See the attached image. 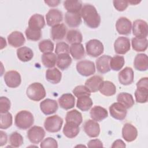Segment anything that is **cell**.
Returning <instances> with one entry per match:
<instances>
[{
  "label": "cell",
  "instance_id": "obj_1",
  "mask_svg": "<svg viewBox=\"0 0 148 148\" xmlns=\"http://www.w3.org/2000/svg\"><path fill=\"white\" fill-rule=\"evenodd\" d=\"M81 17L85 24L91 28H97L101 23V17L96 8L91 4L84 5L80 10Z\"/></svg>",
  "mask_w": 148,
  "mask_h": 148
},
{
  "label": "cell",
  "instance_id": "obj_2",
  "mask_svg": "<svg viewBox=\"0 0 148 148\" xmlns=\"http://www.w3.org/2000/svg\"><path fill=\"white\" fill-rule=\"evenodd\" d=\"M34 118L33 114L27 110H21L15 116V125L21 130L29 128L34 124Z\"/></svg>",
  "mask_w": 148,
  "mask_h": 148
},
{
  "label": "cell",
  "instance_id": "obj_3",
  "mask_svg": "<svg viewBox=\"0 0 148 148\" xmlns=\"http://www.w3.org/2000/svg\"><path fill=\"white\" fill-rule=\"evenodd\" d=\"M136 90L135 92L136 101L138 103H146L148 99V78H141L136 83Z\"/></svg>",
  "mask_w": 148,
  "mask_h": 148
},
{
  "label": "cell",
  "instance_id": "obj_4",
  "mask_svg": "<svg viewBox=\"0 0 148 148\" xmlns=\"http://www.w3.org/2000/svg\"><path fill=\"white\" fill-rule=\"evenodd\" d=\"M27 97L34 101H39L46 97V91L43 86L40 83H33L27 88Z\"/></svg>",
  "mask_w": 148,
  "mask_h": 148
},
{
  "label": "cell",
  "instance_id": "obj_5",
  "mask_svg": "<svg viewBox=\"0 0 148 148\" xmlns=\"http://www.w3.org/2000/svg\"><path fill=\"white\" fill-rule=\"evenodd\" d=\"M86 50L87 54L90 57H97L103 52V45L98 39H91L86 43Z\"/></svg>",
  "mask_w": 148,
  "mask_h": 148
},
{
  "label": "cell",
  "instance_id": "obj_6",
  "mask_svg": "<svg viewBox=\"0 0 148 148\" xmlns=\"http://www.w3.org/2000/svg\"><path fill=\"white\" fill-rule=\"evenodd\" d=\"M62 124V119L58 115H54L45 119L44 127L46 131L49 132H57L61 129Z\"/></svg>",
  "mask_w": 148,
  "mask_h": 148
},
{
  "label": "cell",
  "instance_id": "obj_7",
  "mask_svg": "<svg viewBox=\"0 0 148 148\" xmlns=\"http://www.w3.org/2000/svg\"><path fill=\"white\" fill-rule=\"evenodd\" d=\"M76 70L82 76H89L95 72V64L91 61L82 60L76 64Z\"/></svg>",
  "mask_w": 148,
  "mask_h": 148
},
{
  "label": "cell",
  "instance_id": "obj_8",
  "mask_svg": "<svg viewBox=\"0 0 148 148\" xmlns=\"http://www.w3.org/2000/svg\"><path fill=\"white\" fill-rule=\"evenodd\" d=\"M133 35L137 38H146L148 33V27L147 23L143 20H136L132 25Z\"/></svg>",
  "mask_w": 148,
  "mask_h": 148
},
{
  "label": "cell",
  "instance_id": "obj_9",
  "mask_svg": "<svg viewBox=\"0 0 148 148\" xmlns=\"http://www.w3.org/2000/svg\"><path fill=\"white\" fill-rule=\"evenodd\" d=\"M45 136V131L39 126H33L27 132V136L32 143H40Z\"/></svg>",
  "mask_w": 148,
  "mask_h": 148
},
{
  "label": "cell",
  "instance_id": "obj_10",
  "mask_svg": "<svg viewBox=\"0 0 148 148\" xmlns=\"http://www.w3.org/2000/svg\"><path fill=\"white\" fill-rule=\"evenodd\" d=\"M4 81L8 87L10 88H16L21 84V76L16 71H9L5 74Z\"/></svg>",
  "mask_w": 148,
  "mask_h": 148
},
{
  "label": "cell",
  "instance_id": "obj_11",
  "mask_svg": "<svg viewBox=\"0 0 148 148\" xmlns=\"http://www.w3.org/2000/svg\"><path fill=\"white\" fill-rule=\"evenodd\" d=\"M110 116L118 120H123L127 116V109L120 103L115 102L109 107Z\"/></svg>",
  "mask_w": 148,
  "mask_h": 148
},
{
  "label": "cell",
  "instance_id": "obj_12",
  "mask_svg": "<svg viewBox=\"0 0 148 148\" xmlns=\"http://www.w3.org/2000/svg\"><path fill=\"white\" fill-rule=\"evenodd\" d=\"M130 40L124 36L119 37L114 42V49L119 54H124L130 50Z\"/></svg>",
  "mask_w": 148,
  "mask_h": 148
},
{
  "label": "cell",
  "instance_id": "obj_13",
  "mask_svg": "<svg viewBox=\"0 0 148 148\" xmlns=\"http://www.w3.org/2000/svg\"><path fill=\"white\" fill-rule=\"evenodd\" d=\"M116 28L119 34L128 35L131 34L132 28L131 22L127 18L121 17L117 20Z\"/></svg>",
  "mask_w": 148,
  "mask_h": 148
},
{
  "label": "cell",
  "instance_id": "obj_14",
  "mask_svg": "<svg viewBox=\"0 0 148 148\" xmlns=\"http://www.w3.org/2000/svg\"><path fill=\"white\" fill-rule=\"evenodd\" d=\"M62 12L57 9L49 10L46 15V23L50 27H53L60 24L62 21Z\"/></svg>",
  "mask_w": 148,
  "mask_h": 148
},
{
  "label": "cell",
  "instance_id": "obj_15",
  "mask_svg": "<svg viewBox=\"0 0 148 148\" xmlns=\"http://www.w3.org/2000/svg\"><path fill=\"white\" fill-rule=\"evenodd\" d=\"M85 133L90 138H96L100 133V127L99 124L94 120H87L83 126Z\"/></svg>",
  "mask_w": 148,
  "mask_h": 148
},
{
  "label": "cell",
  "instance_id": "obj_16",
  "mask_svg": "<svg viewBox=\"0 0 148 148\" xmlns=\"http://www.w3.org/2000/svg\"><path fill=\"white\" fill-rule=\"evenodd\" d=\"M134 74L133 69L130 67H125L118 75L119 82L124 86L130 85L134 82Z\"/></svg>",
  "mask_w": 148,
  "mask_h": 148
},
{
  "label": "cell",
  "instance_id": "obj_17",
  "mask_svg": "<svg viewBox=\"0 0 148 148\" xmlns=\"http://www.w3.org/2000/svg\"><path fill=\"white\" fill-rule=\"evenodd\" d=\"M138 136L137 129L130 123H125L122 129V136L124 139L131 142L135 140Z\"/></svg>",
  "mask_w": 148,
  "mask_h": 148
},
{
  "label": "cell",
  "instance_id": "obj_18",
  "mask_svg": "<svg viewBox=\"0 0 148 148\" xmlns=\"http://www.w3.org/2000/svg\"><path fill=\"white\" fill-rule=\"evenodd\" d=\"M41 111L46 115L54 113L58 109V104L56 100L46 99L40 103Z\"/></svg>",
  "mask_w": 148,
  "mask_h": 148
},
{
  "label": "cell",
  "instance_id": "obj_19",
  "mask_svg": "<svg viewBox=\"0 0 148 148\" xmlns=\"http://www.w3.org/2000/svg\"><path fill=\"white\" fill-rule=\"evenodd\" d=\"M8 43L12 47H18L23 46L25 39L23 34L19 31H13L8 36Z\"/></svg>",
  "mask_w": 148,
  "mask_h": 148
},
{
  "label": "cell",
  "instance_id": "obj_20",
  "mask_svg": "<svg viewBox=\"0 0 148 148\" xmlns=\"http://www.w3.org/2000/svg\"><path fill=\"white\" fill-rule=\"evenodd\" d=\"M111 58L108 55H103L97 58L96 60V66L99 73L104 74L110 71L109 63Z\"/></svg>",
  "mask_w": 148,
  "mask_h": 148
},
{
  "label": "cell",
  "instance_id": "obj_21",
  "mask_svg": "<svg viewBox=\"0 0 148 148\" xmlns=\"http://www.w3.org/2000/svg\"><path fill=\"white\" fill-rule=\"evenodd\" d=\"M58 103L61 108L65 110H68L74 107L75 98L71 93L64 94L58 98Z\"/></svg>",
  "mask_w": 148,
  "mask_h": 148
},
{
  "label": "cell",
  "instance_id": "obj_22",
  "mask_svg": "<svg viewBox=\"0 0 148 148\" xmlns=\"http://www.w3.org/2000/svg\"><path fill=\"white\" fill-rule=\"evenodd\" d=\"M65 21L70 27H77L82 23V17L80 12H68L65 15Z\"/></svg>",
  "mask_w": 148,
  "mask_h": 148
},
{
  "label": "cell",
  "instance_id": "obj_23",
  "mask_svg": "<svg viewBox=\"0 0 148 148\" xmlns=\"http://www.w3.org/2000/svg\"><path fill=\"white\" fill-rule=\"evenodd\" d=\"M45 25L44 17L39 14L32 15L28 21V27L32 29L40 30Z\"/></svg>",
  "mask_w": 148,
  "mask_h": 148
},
{
  "label": "cell",
  "instance_id": "obj_24",
  "mask_svg": "<svg viewBox=\"0 0 148 148\" xmlns=\"http://www.w3.org/2000/svg\"><path fill=\"white\" fill-rule=\"evenodd\" d=\"M90 114L93 120L101 121L108 117V113L104 108L100 106H95L91 109Z\"/></svg>",
  "mask_w": 148,
  "mask_h": 148
},
{
  "label": "cell",
  "instance_id": "obj_25",
  "mask_svg": "<svg viewBox=\"0 0 148 148\" xmlns=\"http://www.w3.org/2000/svg\"><path fill=\"white\" fill-rule=\"evenodd\" d=\"M103 81V78L101 76L95 75L90 77L86 81L85 86L91 92H95L99 90Z\"/></svg>",
  "mask_w": 148,
  "mask_h": 148
},
{
  "label": "cell",
  "instance_id": "obj_26",
  "mask_svg": "<svg viewBox=\"0 0 148 148\" xmlns=\"http://www.w3.org/2000/svg\"><path fill=\"white\" fill-rule=\"evenodd\" d=\"M135 69L139 71H145L148 68V58L146 54L140 53L136 56L134 61Z\"/></svg>",
  "mask_w": 148,
  "mask_h": 148
},
{
  "label": "cell",
  "instance_id": "obj_27",
  "mask_svg": "<svg viewBox=\"0 0 148 148\" xmlns=\"http://www.w3.org/2000/svg\"><path fill=\"white\" fill-rule=\"evenodd\" d=\"M66 33V28L64 24H58L52 27L51 37L53 40H60L64 38Z\"/></svg>",
  "mask_w": 148,
  "mask_h": 148
},
{
  "label": "cell",
  "instance_id": "obj_28",
  "mask_svg": "<svg viewBox=\"0 0 148 148\" xmlns=\"http://www.w3.org/2000/svg\"><path fill=\"white\" fill-rule=\"evenodd\" d=\"M64 135L68 138L76 137L80 132L79 125L71 122H66L62 130Z\"/></svg>",
  "mask_w": 148,
  "mask_h": 148
},
{
  "label": "cell",
  "instance_id": "obj_29",
  "mask_svg": "<svg viewBox=\"0 0 148 148\" xmlns=\"http://www.w3.org/2000/svg\"><path fill=\"white\" fill-rule=\"evenodd\" d=\"M61 72L56 68H49L46 72V80L52 84L58 83L61 81Z\"/></svg>",
  "mask_w": 148,
  "mask_h": 148
},
{
  "label": "cell",
  "instance_id": "obj_30",
  "mask_svg": "<svg viewBox=\"0 0 148 148\" xmlns=\"http://www.w3.org/2000/svg\"><path fill=\"white\" fill-rule=\"evenodd\" d=\"M99 91L101 94L105 96H112L116 92V86L111 82L106 80L103 81L101 83Z\"/></svg>",
  "mask_w": 148,
  "mask_h": 148
},
{
  "label": "cell",
  "instance_id": "obj_31",
  "mask_svg": "<svg viewBox=\"0 0 148 148\" xmlns=\"http://www.w3.org/2000/svg\"><path fill=\"white\" fill-rule=\"evenodd\" d=\"M72 63V58L69 54L62 53L57 57V66L61 70L66 69Z\"/></svg>",
  "mask_w": 148,
  "mask_h": 148
},
{
  "label": "cell",
  "instance_id": "obj_32",
  "mask_svg": "<svg viewBox=\"0 0 148 148\" xmlns=\"http://www.w3.org/2000/svg\"><path fill=\"white\" fill-rule=\"evenodd\" d=\"M69 52L75 60H80L85 55L84 49L82 43L72 44L69 47Z\"/></svg>",
  "mask_w": 148,
  "mask_h": 148
},
{
  "label": "cell",
  "instance_id": "obj_33",
  "mask_svg": "<svg viewBox=\"0 0 148 148\" xmlns=\"http://www.w3.org/2000/svg\"><path fill=\"white\" fill-rule=\"evenodd\" d=\"M117 101L126 109H129L134 105V99L132 95L127 92H120L119 94L117 97Z\"/></svg>",
  "mask_w": 148,
  "mask_h": 148
},
{
  "label": "cell",
  "instance_id": "obj_34",
  "mask_svg": "<svg viewBox=\"0 0 148 148\" xmlns=\"http://www.w3.org/2000/svg\"><path fill=\"white\" fill-rule=\"evenodd\" d=\"M17 56L21 61L27 62L33 58L34 53L30 48L23 46L17 50Z\"/></svg>",
  "mask_w": 148,
  "mask_h": 148
},
{
  "label": "cell",
  "instance_id": "obj_35",
  "mask_svg": "<svg viewBox=\"0 0 148 148\" xmlns=\"http://www.w3.org/2000/svg\"><path fill=\"white\" fill-rule=\"evenodd\" d=\"M132 49L138 52L144 51L147 48L148 42L146 38H140L135 37L131 40Z\"/></svg>",
  "mask_w": 148,
  "mask_h": 148
},
{
  "label": "cell",
  "instance_id": "obj_36",
  "mask_svg": "<svg viewBox=\"0 0 148 148\" xmlns=\"http://www.w3.org/2000/svg\"><path fill=\"white\" fill-rule=\"evenodd\" d=\"M66 122H71L77 124L78 125H80L83 121L82 115L80 112L76 109H73L67 112L65 117Z\"/></svg>",
  "mask_w": 148,
  "mask_h": 148
},
{
  "label": "cell",
  "instance_id": "obj_37",
  "mask_svg": "<svg viewBox=\"0 0 148 148\" xmlns=\"http://www.w3.org/2000/svg\"><path fill=\"white\" fill-rule=\"evenodd\" d=\"M43 65L48 68L54 67L57 62V56L56 54L51 53H43L41 57Z\"/></svg>",
  "mask_w": 148,
  "mask_h": 148
},
{
  "label": "cell",
  "instance_id": "obj_38",
  "mask_svg": "<svg viewBox=\"0 0 148 148\" xmlns=\"http://www.w3.org/2000/svg\"><path fill=\"white\" fill-rule=\"evenodd\" d=\"M93 102L88 96H83L77 98L76 106L82 111H87L92 106Z\"/></svg>",
  "mask_w": 148,
  "mask_h": 148
},
{
  "label": "cell",
  "instance_id": "obj_39",
  "mask_svg": "<svg viewBox=\"0 0 148 148\" xmlns=\"http://www.w3.org/2000/svg\"><path fill=\"white\" fill-rule=\"evenodd\" d=\"M66 39L67 42L71 45L81 43L83 40V36L80 31L76 29H71L67 32Z\"/></svg>",
  "mask_w": 148,
  "mask_h": 148
},
{
  "label": "cell",
  "instance_id": "obj_40",
  "mask_svg": "<svg viewBox=\"0 0 148 148\" xmlns=\"http://www.w3.org/2000/svg\"><path fill=\"white\" fill-rule=\"evenodd\" d=\"M64 6L68 12H80L82 2L80 1L66 0L64 2Z\"/></svg>",
  "mask_w": 148,
  "mask_h": 148
},
{
  "label": "cell",
  "instance_id": "obj_41",
  "mask_svg": "<svg viewBox=\"0 0 148 148\" xmlns=\"http://www.w3.org/2000/svg\"><path fill=\"white\" fill-rule=\"evenodd\" d=\"M125 63L124 58L121 56H114V57L111 58L110 61L109 65L110 69H112L114 71H120L123 66H124Z\"/></svg>",
  "mask_w": 148,
  "mask_h": 148
},
{
  "label": "cell",
  "instance_id": "obj_42",
  "mask_svg": "<svg viewBox=\"0 0 148 148\" xmlns=\"http://www.w3.org/2000/svg\"><path fill=\"white\" fill-rule=\"evenodd\" d=\"M13 122L12 115L9 112L1 113L0 128L1 129H7L9 128Z\"/></svg>",
  "mask_w": 148,
  "mask_h": 148
},
{
  "label": "cell",
  "instance_id": "obj_43",
  "mask_svg": "<svg viewBox=\"0 0 148 148\" xmlns=\"http://www.w3.org/2000/svg\"><path fill=\"white\" fill-rule=\"evenodd\" d=\"M9 143L12 147H20L23 143V138L17 132H12L9 136Z\"/></svg>",
  "mask_w": 148,
  "mask_h": 148
},
{
  "label": "cell",
  "instance_id": "obj_44",
  "mask_svg": "<svg viewBox=\"0 0 148 148\" xmlns=\"http://www.w3.org/2000/svg\"><path fill=\"white\" fill-rule=\"evenodd\" d=\"M38 46L40 51L43 53H51L54 50V44L49 39H45L40 41Z\"/></svg>",
  "mask_w": 148,
  "mask_h": 148
},
{
  "label": "cell",
  "instance_id": "obj_45",
  "mask_svg": "<svg viewBox=\"0 0 148 148\" xmlns=\"http://www.w3.org/2000/svg\"><path fill=\"white\" fill-rule=\"evenodd\" d=\"M26 37L28 40L32 41L39 40L42 37V32L40 30H35L27 28L25 31Z\"/></svg>",
  "mask_w": 148,
  "mask_h": 148
},
{
  "label": "cell",
  "instance_id": "obj_46",
  "mask_svg": "<svg viewBox=\"0 0 148 148\" xmlns=\"http://www.w3.org/2000/svg\"><path fill=\"white\" fill-rule=\"evenodd\" d=\"M73 94L77 98L83 97V96H88L91 95V92L85 86H77L73 90Z\"/></svg>",
  "mask_w": 148,
  "mask_h": 148
},
{
  "label": "cell",
  "instance_id": "obj_47",
  "mask_svg": "<svg viewBox=\"0 0 148 148\" xmlns=\"http://www.w3.org/2000/svg\"><path fill=\"white\" fill-rule=\"evenodd\" d=\"M69 53V45L64 42H59L56 44L55 53L57 56L62 53Z\"/></svg>",
  "mask_w": 148,
  "mask_h": 148
},
{
  "label": "cell",
  "instance_id": "obj_48",
  "mask_svg": "<svg viewBox=\"0 0 148 148\" xmlns=\"http://www.w3.org/2000/svg\"><path fill=\"white\" fill-rule=\"evenodd\" d=\"M10 101L6 97L0 98V113H5L8 112L10 109Z\"/></svg>",
  "mask_w": 148,
  "mask_h": 148
},
{
  "label": "cell",
  "instance_id": "obj_49",
  "mask_svg": "<svg viewBox=\"0 0 148 148\" xmlns=\"http://www.w3.org/2000/svg\"><path fill=\"white\" fill-rule=\"evenodd\" d=\"M40 147L42 148H45V147L57 148L58 147V143L57 140L54 138L51 137H48L42 141L40 145Z\"/></svg>",
  "mask_w": 148,
  "mask_h": 148
},
{
  "label": "cell",
  "instance_id": "obj_50",
  "mask_svg": "<svg viewBox=\"0 0 148 148\" xmlns=\"http://www.w3.org/2000/svg\"><path fill=\"white\" fill-rule=\"evenodd\" d=\"M113 6L118 11L122 12L125 10L128 6V1H113Z\"/></svg>",
  "mask_w": 148,
  "mask_h": 148
},
{
  "label": "cell",
  "instance_id": "obj_51",
  "mask_svg": "<svg viewBox=\"0 0 148 148\" xmlns=\"http://www.w3.org/2000/svg\"><path fill=\"white\" fill-rule=\"evenodd\" d=\"M87 146L88 147H103L102 142L97 139L90 140L88 143Z\"/></svg>",
  "mask_w": 148,
  "mask_h": 148
},
{
  "label": "cell",
  "instance_id": "obj_52",
  "mask_svg": "<svg viewBox=\"0 0 148 148\" xmlns=\"http://www.w3.org/2000/svg\"><path fill=\"white\" fill-rule=\"evenodd\" d=\"M7 142V135L6 133L3 131H1V139H0V146H3Z\"/></svg>",
  "mask_w": 148,
  "mask_h": 148
},
{
  "label": "cell",
  "instance_id": "obj_53",
  "mask_svg": "<svg viewBox=\"0 0 148 148\" xmlns=\"http://www.w3.org/2000/svg\"><path fill=\"white\" fill-rule=\"evenodd\" d=\"M125 144L122 140L117 139L113 142L112 147H125Z\"/></svg>",
  "mask_w": 148,
  "mask_h": 148
},
{
  "label": "cell",
  "instance_id": "obj_54",
  "mask_svg": "<svg viewBox=\"0 0 148 148\" xmlns=\"http://www.w3.org/2000/svg\"><path fill=\"white\" fill-rule=\"evenodd\" d=\"M45 2L50 7H54L58 5L60 3V1L57 0H51V1H45Z\"/></svg>",
  "mask_w": 148,
  "mask_h": 148
},
{
  "label": "cell",
  "instance_id": "obj_55",
  "mask_svg": "<svg viewBox=\"0 0 148 148\" xmlns=\"http://www.w3.org/2000/svg\"><path fill=\"white\" fill-rule=\"evenodd\" d=\"M140 1H128V3H131L132 4V5L134 4V5H136L137 3H139Z\"/></svg>",
  "mask_w": 148,
  "mask_h": 148
}]
</instances>
